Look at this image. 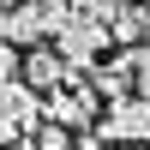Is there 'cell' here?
I'll list each match as a JSON object with an SVG mask.
<instances>
[{
  "label": "cell",
  "instance_id": "2",
  "mask_svg": "<svg viewBox=\"0 0 150 150\" xmlns=\"http://www.w3.org/2000/svg\"><path fill=\"white\" fill-rule=\"evenodd\" d=\"M36 126H42V96L24 90L18 78H6L0 84V144H24Z\"/></svg>",
  "mask_w": 150,
  "mask_h": 150
},
{
  "label": "cell",
  "instance_id": "6",
  "mask_svg": "<svg viewBox=\"0 0 150 150\" xmlns=\"http://www.w3.org/2000/svg\"><path fill=\"white\" fill-rule=\"evenodd\" d=\"M108 42H114V48H144V42H150V6H120V12H108Z\"/></svg>",
  "mask_w": 150,
  "mask_h": 150
},
{
  "label": "cell",
  "instance_id": "4",
  "mask_svg": "<svg viewBox=\"0 0 150 150\" xmlns=\"http://www.w3.org/2000/svg\"><path fill=\"white\" fill-rule=\"evenodd\" d=\"M102 138L108 144H150V96H114L102 114Z\"/></svg>",
  "mask_w": 150,
  "mask_h": 150
},
{
  "label": "cell",
  "instance_id": "5",
  "mask_svg": "<svg viewBox=\"0 0 150 150\" xmlns=\"http://www.w3.org/2000/svg\"><path fill=\"white\" fill-rule=\"evenodd\" d=\"M66 78H72V66L54 54V48H30V60H18V84H24V90H36V96L60 90Z\"/></svg>",
  "mask_w": 150,
  "mask_h": 150
},
{
  "label": "cell",
  "instance_id": "1",
  "mask_svg": "<svg viewBox=\"0 0 150 150\" xmlns=\"http://www.w3.org/2000/svg\"><path fill=\"white\" fill-rule=\"evenodd\" d=\"M108 48H114L108 42V18H96V12H84V6L54 30V54L66 60L72 72H90L96 60H108Z\"/></svg>",
  "mask_w": 150,
  "mask_h": 150
},
{
  "label": "cell",
  "instance_id": "7",
  "mask_svg": "<svg viewBox=\"0 0 150 150\" xmlns=\"http://www.w3.org/2000/svg\"><path fill=\"white\" fill-rule=\"evenodd\" d=\"M6 78H18V48L0 42V84H6Z\"/></svg>",
  "mask_w": 150,
  "mask_h": 150
},
{
  "label": "cell",
  "instance_id": "8",
  "mask_svg": "<svg viewBox=\"0 0 150 150\" xmlns=\"http://www.w3.org/2000/svg\"><path fill=\"white\" fill-rule=\"evenodd\" d=\"M120 6H138V0H84V12H96V18H108V12H120Z\"/></svg>",
  "mask_w": 150,
  "mask_h": 150
},
{
  "label": "cell",
  "instance_id": "3",
  "mask_svg": "<svg viewBox=\"0 0 150 150\" xmlns=\"http://www.w3.org/2000/svg\"><path fill=\"white\" fill-rule=\"evenodd\" d=\"M42 120H48V126H60V132H72V126H78V132H90L96 126V90H90V84H60V90H48V102H42Z\"/></svg>",
  "mask_w": 150,
  "mask_h": 150
}]
</instances>
